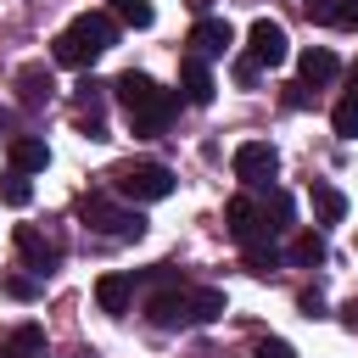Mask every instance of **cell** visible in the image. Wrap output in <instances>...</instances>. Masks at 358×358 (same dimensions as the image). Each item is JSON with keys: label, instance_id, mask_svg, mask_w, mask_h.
<instances>
[{"label": "cell", "instance_id": "cell-6", "mask_svg": "<svg viewBox=\"0 0 358 358\" xmlns=\"http://www.w3.org/2000/svg\"><path fill=\"white\" fill-rule=\"evenodd\" d=\"M246 50H252L263 67H280V62L291 56V39H285V28H280L274 17H257V22L246 28Z\"/></svg>", "mask_w": 358, "mask_h": 358}, {"label": "cell", "instance_id": "cell-16", "mask_svg": "<svg viewBox=\"0 0 358 358\" xmlns=\"http://www.w3.org/2000/svg\"><path fill=\"white\" fill-rule=\"evenodd\" d=\"M347 95L336 101V112H330V123H336V134L341 140H358V62H352V73H347Z\"/></svg>", "mask_w": 358, "mask_h": 358}, {"label": "cell", "instance_id": "cell-23", "mask_svg": "<svg viewBox=\"0 0 358 358\" xmlns=\"http://www.w3.org/2000/svg\"><path fill=\"white\" fill-rule=\"evenodd\" d=\"M112 17H117V22H129V28H151V22H157L151 0H112Z\"/></svg>", "mask_w": 358, "mask_h": 358}, {"label": "cell", "instance_id": "cell-19", "mask_svg": "<svg viewBox=\"0 0 358 358\" xmlns=\"http://www.w3.org/2000/svg\"><path fill=\"white\" fill-rule=\"evenodd\" d=\"M313 218L319 224H341L347 218V196L336 185H313Z\"/></svg>", "mask_w": 358, "mask_h": 358}, {"label": "cell", "instance_id": "cell-8", "mask_svg": "<svg viewBox=\"0 0 358 358\" xmlns=\"http://www.w3.org/2000/svg\"><path fill=\"white\" fill-rule=\"evenodd\" d=\"M224 224H229V235H235V241H241V246H246V241H252V235H274V229H268V224H263V207H257V201H252V196H235V201H229V207H224Z\"/></svg>", "mask_w": 358, "mask_h": 358}, {"label": "cell", "instance_id": "cell-18", "mask_svg": "<svg viewBox=\"0 0 358 358\" xmlns=\"http://www.w3.org/2000/svg\"><path fill=\"white\" fill-rule=\"evenodd\" d=\"M241 252H246V268H252V274H274V268H280V246H274V235H252Z\"/></svg>", "mask_w": 358, "mask_h": 358}, {"label": "cell", "instance_id": "cell-29", "mask_svg": "<svg viewBox=\"0 0 358 358\" xmlns=\"http://www.w3.org/2000/svg\"><path fill=\"white\" fill-rule=\"evenodd\" d=\"M78 129H84V134H90V140H106V123H101V117H95V112H84V117H78Z\"/></svg>", "mask_w": 358, "mask_h": 358}, {"label": "cell", "instance_id": "cell-7", "mask_svg": "<svg viewBox=\"0 0 358 358\" xmlns=\"http://www.w3.org/2000/svg\"><path fill=\"white\" fill-rule=\"evenodd\" d=\"M185 45H190V56H224V50L235 45V28H229L224 17H201Z\"/></svg>", "mask_w": 358, "mask_h": 358}, {"label": "cell", "instance_id": "cell-22", "mask_svg": "<svg viewBox=\"0 0 358 358\" xmlns=\"http://www.w3.org/2000/svg\"><path fill=\"white\" fill-rule=\"evenodd\" d=\"M302 11L324 28H347V0H302Z\"/></svg>", "mask_w": 358, "mask_h": 358}, {"label": "cell", "instance_id": "cell-10", "mask_svg": "<svg viewBox=\"0 0 358 358\" xmlns=\"http://www.w3.org/2000/svg\"><path fill=\"white\" fill-rule=\"evenodd\" d=\"M179 84H185V101H190V106H207V101H213L207 56H185V62H179Z\"/></svg>", "mask_w": 358, "mask_h": 358}, {"label": "cell", "instance_id": "cell-20", "mask_svg": "<svg viewBox=\"0 0 358 358\" xmlns=\"http://www.w3.org/2000/svg\"><path fill=\"white\" fill-rule=\"evenodd\" d=\"M224 308H229L224 291H213V285L207 291H190V324H213V319H224Z\"/></svg>", "mask_w": 358, "mask_h": 358}, {"label": "cell", "instance_id": "cell-13", "mask_svg": "<svg viewBox=\"0 0 358 358\" xmlns=\"http://www.w3.org/2000/svg\"><path fill=\"white\" fill-rule=\"evenodd\" d=\"M296 73H302V84H330V78L341 73V62H336V50H324V45H308V50L296 56Z\"/></svg>", "mask_w": 358, "mask_h": 358}, {"label": "cell", "instance_id": "cell-31", "mask_svg": "<svg viewBox=\"0 0 358 358\" xmlns=\"http://www.w3.org/2000/svg\"><path fill=\"white\" fill-rule=\"evenodd\" d=\"M347 28H358V0H347Z\"/></svg>", "mask_w": 358, "mask_h": 358}, {"label": "cell", "instance_id": "cell-9", "mask_svg": "<svg viewBox=\"0 0 358 358\" xmlns=\"http://www.w3.org/2000/svg\"><path fill=\"white\" fill-rule=\"evenodd\" d=\"M11 84H17V101H22V106H45V101H50V90H56L45 62H22Z\"/></svg>", "mask_w": 358, "mask_h": 358}, {"label": "cell", "instance_id": "cell-30", "mask_svg": "<svg viewBox=\"0 0 358 358\" xmlns=\"http://www.w3.org/2000/svg\"><path fill=\"white\" fill-rule=\"evenodd\" d=\"M0 291H6V296H22V302H28V296H34V280H0Z\"/></svg>", "mask_w": 358, "mask_h": 358}, {"label": "cell", "instance_id": "cell-4", "mask_svg": "<svg viewBox=\"0 0 358 358\" xmlns=\"http://www.w3.org/2000/svg\"><path fill=\"white\" fill-rule=\"evenodd\" d=\"M112 185H117V196H129V201H162V196H173V173H168L162 162H123V168L112 173Z\"/></svg>", "mask_w": 358, "mask_h": 358}, {"label": "cell", "instance_id": "cell-11", "mask_svg": "<svg viewBox=\"0 0 358 358\" xmlns=\"http://www.w3.org/2000/svg\"><path fill=\"white\" fill-rule=\"evenodd\" d=\"M6 157H11L17 173H39V168L50 162V145L34 140V134H11V140H6Z\"/></svg>", "mask_w": 358, "mask_h": 358}, {"label": "cell", "instance_id": "cell-25", "mask_svg": "<svg viewBox=\"0 0 358 358\" xmlns=\"http://www.w3.org/2000/svg\"><path fill=\"white\" fill-rule=\"evenodd\" d=\"M285 257H291V263H302V268H313V263H324V241L308 229V235H296V241H291V252H285Z\"/></svg>", "mask_w": 358, "mask_h": 358}, {"label": "cell", "instance_id": "cell-24", "mask_svg": "<svg viewBox=\"0 0 358 358\" xmlns=\"http://www.w3.org/2000/svg\"><path fill=\"white\" fill-rule=\"evenodd\" d=\"M0 201H6V207H28V201H34V185H28V173H17V168H11V173L0 179Z\"/></svg>", "mask_w": 358, "mask_h": 358}, {"label": "cell", "instance_id": "cell-15", "mask_svg": "<svg viewBox=\"0 0 358 358\" xmlns=\"http://www.w3.org/2000/svg\"><path fill=\"white\" fill-rule=\"evenodd\" d=\"M151 324H190V291H157L151 296Z\"/></svg>", "mask_w": 358, "mask_h": 358}, {"label": "cell", "instance_id": "cell-1", "mask_svg": "<svg viewBox=\"0 0 358 358\" xmlns=\"http://www.w3.org/2000/svg\"><path fill=\"white\" fill-rule=\"evenodd\" d=\"M112 90H117V106L129 112V129H134V134H162V129H168V117H173V95H168L151 73H134V67H129Z\"/></svg>", "mask_w": 358, "mask_h": 358}, {"label": "cell", "instance_id": "cell-17", "mask_svg": "<svg viewBox=\"0 0 358 358\" xmlns=\"http://www.w3.org/2000/svg\"><path fill=\"white\" fill-rule=\"evenodd\" d=\"M39 352H45V330L39 324H17L6 336V347H0V358H39Z\"/></svg>", "mask_w": 358, "mask_h": 358}, {"label": "cell", "instance_id": "cell-26", "mask_svg": "<svg viewBox=\"0 0 358 358\" xmlns=\"http://www.w3.org/2000/svg\"><path fill=\"white\" fill-rule=\"evenodd\" d=\"M296 308H302L308 319H319V313H324V296H319V291H302V296H296Z\"/></svg>", "mask_w": 358, "mask_h": 358}, {"label": "cell", "instance_id": "cell-21", "mask_svg": "<svg viewBox=\"0 0 358 358\" xmlns=\"http://www.w3.org/2000/svg\"><path fill=\"white\" fill-rule=\"evenodd\" d=\"M257 207H263V224H268V229H291V196H285V190H268Z\"/></svg>", "mask_w": 358, "mask_h": 358}, {"label": "cell", "instance_id": "cell-2", "mask_svg": "<svg viewBox=\"0 0 358 358\" xmlns=\"http://www.w3.org/2000/svg\"><path fill=\"white\" fill-rule=\"evenodd\" d=\"M117 45V22L106 17V11H84V17H73L62 34H56V45H50V62L56 67H90L101 50H112Z\"/></svg>", "mask_w": 358, "mask_h": 358}, {"label": "cell", "instance_id": "cell-28", "mask_svg": "<svg viewBox=\"0 0 358 358\" xmlns=\"http://www.w3.org/2000/svg\"><path fill=\"white\" fill-rule=\"evenodd\" d=\"M257 67H263L257 56H241V62H235V78H241V84H252V78H257Z\"/></svg>", "mask_w": 358, "mask_h": 358}, {"label": "cell", "instance_id": "cell-14", "mask_svg": "<svg viewBox=\"0 0 358 358\" xmlns=\"http://www.w3.org/2000/svg\"><path fill=\"white\" fill-rule=\"evenodd\" d=\"M17 252H22V263H28L34 274H45V268L56 263V246H50L34 224H17Z\"/></svg>", "mask_w": 358, "mask_h": 358}, {"label": "cell", "instance_id": "cell-5", "mask_svg": "<svg viewBox=\"0 0 358 358\" xmlns=\"http://www.w3.org/2000/svg\"><path fill=\"white\" fill-rule=\"evenodd\" d=\"M274 173H280V151H274L268 140H246V145H235V179H241V185L257 190V185H268Z\"/></svg>", "mask_w": 358, "mask_h": 358}, {"label": "cell", "instance_id": "cell-12", "mask_svg": "<svg viewBox=\"0 0 358 358\" xmlns=\"http://www.w3.org/2000/svg\"><path fill=\"white\" fill-rule=\"evenodd\" d=\"M129 302H134V280L129 274H101L95 280V308L101 313H129Z\"/></svg>", "mask_w": 358, "mask_h": 358}, {"label": "cell", "instance_id": "cell-27", "mask_svg": "<svg viewBox=\"0 0 358 358\" xmlns=\"http://www.w3.org/2000/svg\"><path fill=\"white\" fill-rule=\"evenodd\" d=\"M252 358H296V352H291L285 341H257V352H252Z\"/></svg>", "mask_w": 358, "mask_h": 358}, {"label": "cell", "instance_id": "cell-3", "mask_svg": "<svg viewBox=\"0 0 358 358\" xmlns=\"http://www.w3.org/2000/svg\"><path fill=\"white\" fill-rule=\"evenodd\" d=\"M78 213H84V224H95V229H106L112 241H140L145 235V213L134 207H112L101 190H90V196H78Z\"/></svg>", "mask_w": 358, "mask_h": 358}]
</instances>
